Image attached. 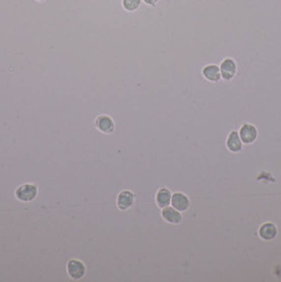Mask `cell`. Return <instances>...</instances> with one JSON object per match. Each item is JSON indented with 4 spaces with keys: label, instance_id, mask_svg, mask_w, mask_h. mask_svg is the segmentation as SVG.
Returning a JSON list of instances; mask_svg holds the SVG:
<instances>
[{
    "label": "cell",
    "instance_id": "obj_10",
    "mask_svg": "<svg viewBox=\"0 0 281 282\" xmlns=\"http://www.w3.org/2000/svg\"><path fill=\"white\" fill-rule=\"evenodd\" d=\"M202 75L206 81L210 83H218L222 80L220 68L219 66L215 65V63H209V65L203 67Z\"/></svg>",
    "mask_w": 281,
    "mask_h": 282
},
{
    "label": "cell",
    "instance_id": "obj_7",
    "mask_svg": "<svg viewBox=\"0 0 281 282\" xmlns=\"http://www.w3.org/2000/svg\"><path fill=\"white\" fill-rule=\"evenodd\" d=\"M171 206L179 210L180 213H184L191 207V200L183 193H174L171 197Z\"/></svg>",
    "mask_w": 281,
    "mask_h": 282
},
{
    "label": "cell",
    "instance_id": "obj_8",
    "mask_svg": "<svg viewBox=\"0 0 281 282\" xmlns=\"http://www.w3.org/2000/svg\"><path fill=\"white\" fill-rule=\"evenodd\" d=\"M258 235L264 241H272L277 237L278 229L275 224H273L271 222H266L259 227Z\"/></svg>",
    "mask_w": 281,
    "mask_h": 282
},
{
    "label": "cell",
    "instance_id": "obj_4",
    "mask_svg": "<svg viewBox=\"0 0 281 282\" xmlns=\"http://www.w3.org/2000/svg\"><path fill=\"white\" fill-rule=\"evenodd\" d=\"M239 136H240V139L243 144L251 145L256 142V140L258 138V130L256 128V126H254L253 124L245 123L240 127Z\"/></svg>",
    "mask_w": 281,
    "mask_h": 282
},
{
    "label": "cell",
    "instance_id": "obj_6",
    "mask_svg": "<svg viewBox=\"0 0 281 282\" xmlns=\"http://www.w3.org/2000/svg\"><path fill=\"white\" fill-rule=\"evenodd\" d=\"M135 204V194L130 190H122L117 195L116 205L119 210H128Z\"/></svg>",
    "mask_w": 281,
    "mask_h": 282
},
{
    "label": "cell",
    "instance_id": "obj_1",
    "mask_svg": "<svg viewBox=\"0 0 281 282\" xmlns=\"http://www.w3.org/2000/svg\"><path fill=\"white\" fill-rule=\"evenodd\" d=\"M38 196V187L32 184V183H26V184H22L17 187L15 190V197L16 199L20 202L29 203L34 201L37 198Z\"/></svg>",
    "mask_w": 281,
    "mask_h": 282
},
{
    "label": "cell",
    "instance_id": "obj_11",
    "mask_svg": "<svg viewBox=\"0 0 281 282\" xmlns=\"http://www.w3.org/2000/svg\"><path fill=\"white\" fill-rule=\"evenodd\" d=\"M226 147H227V149L233 153H238L242 150L243 143L240 139V136H239L238 131L233 130L229 133L226 139Z\"/></svg>",
    "mask_w": 281,
    "mask_h": 282
},
{
    "label": "cell",
    "instance_id": "obj_12",
    "mask_svg": "<svg viewBox=\"0 0 281 282\" xmlns=\"http://www.w3.org/2000/svg\"><path fill=\"white\" fill-rule=\"evenodd\" d=\"M172 194L168 188H160L156 194V203L160 208H165L170 205Z\"/></svg>",
    "mask_w": 281,
    "mask_h": 282
},
{
    "label": "cell",
    "instance_id": "obj_13",
    "mask_svg": "<svg viewBox=\"0 0 281 282\" xmlns=\"http://www.w3.org/2000/svg\"><path fill=\"white\" fill-rule=\"evenodd\" d=\"M142 2V0H122V5L125 11L132 13L138 11L140 8Z\"/></svg>",
    "mask_w": 281,
    "mask_h": 282
},
{
    "label": "cell",
    "instance_id": "obj_3",
    "mask_svg": "<svg viewBox=\"0 0 281 282\" xmlns=\"http://www.w3.org/2000/svg\"><path fill=\"white\" fill-rule=\"evenodd\" d=\"M219 68L221 72V79L225 82L233 81L238 71V66L236 60L230 57L223 59L220 63Z\"/></svg>",
    "mask_w": 281,
    "mask_h": 282
},
{
    "label": "cell",
    "instance_id": "obj_15",
    "mask_svg": "<svg viewBox=\"0 0 281 282\" xmlns=\"http://www.w3.org/2000/svg\"><path fill=\"white\" fill-rule=\"evenodd\" d=\"M35 1H37V2H44V1H46V0H35Z\"/></svg>",
    "mask_w": 281,
    "mask_h": 282
},
{
    "label": "cell",
    "instance_id": "obj_9",
    "mask_svg": "<svg viewBox=\"0 0 281 282\" xmlns=\"http://www.w3.org/2000/svg\"><path fill=\"white\" fill-rule=\"evenodd\" d=\"M162 218L169 224L178 225L183 220V216L179 210L173 208L172 206H167L165 208H162Z\"/></svg>",
    "mask_w": 281,
    "mask_h": 282
},
{
    "label": "cell",
    "instance_id": "obj_2",
    "mask_svg": "<svg viewBox=\"0 0 281 282\" xmlns=\"http://www.w3.org/2000/svg\"><path fill=\"white\" fill-rule=\"evenodd\" d=\"M67 273L72 280L79 281L85 277L86 265L79 259H71L67 262Z\"/></svg>",
    "mask_w": 281,
    "mask_h": 282
},
{
    "label": "cell",
    "instance_id": "obj_14",
    "mask_svg": "<svg viewBox=\"0 0 281 282\" xmlns=\"http://www.w3.org/2000/svg\"><path fill=\"white\" fill-rule=\"evenodd\" d=\"M142 1L149 6H156L160 0H142Z\"/></svg>",
    "mask_w": 281,
    "mask_h": 282
},
{
    "label": "cell",
    "instance_id": "obj_5",
    "mask_svg": "<svg viewBox=\"0 0 281 282\" xmlns=\"http://www.w3.org/2000/svg\"><path fill=\"white\" fill-rule=\"evenodd\" d=\"M95 128L101 131L102 133H105V135H111L113 133L115 130V124L114 121L112 119L111 116L107 114H102L98 115L95 118Z\"/></svg>",
    "mask_w": 281,
    "mask_h": 282
}]
</instances>
